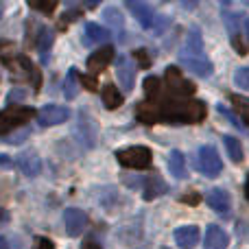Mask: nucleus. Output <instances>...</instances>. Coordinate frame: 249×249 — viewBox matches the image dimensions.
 <instances>
[{
	"instance_id": "obj_1",
	"label": "nucleus",
	"mask_w": 249,
	"mask_h": 249,
	"mask_svg": "<svg viewBox=\"0 0 249 249\" xmlns=\"http://www.w3.org/2000/svg\"><path fill=\"white\" fill-rule=\"evenodd\" d=\"M158 116L168 124H197L206 118L208 109L201 101H184V99H158Z\"/></svg>"
},
{
	"instance_id": "obj_2",
	"label": "nucleus",
	"mask_w": 249,
	"mask_h": 249,
	"mask_svg": "<svg viewBox=\"0 0 249 249\" xmlns=\"http://www.w3.org/2000/svg\"><path fill=\"white\" fill-rule=\"evenodd\" d=\"M127 9L138 18V22H140V24L144 26L146 31H155V33H162L164 26L168 24L166 18L160 16V13L155 11L151 4L140 2V0H127Z\"/></svg>"
},
{
	"instance_id": "obj_3",
	"label": "nucleus",
	"mask_w": 249,
	"mask_h": 249,
	"mask_svg": "<svg viewBox=\"0 0 249 249\" xmlns=\"http://www.w3.org/2000/svg\"><path fill=\"white\" fill-rule=\"evenodd\" d=\"M35 116V112L26 105H11V107L0 112V136H7L13 129L22 127V124L31 123V118Z\"/></svg>"
},
{
	"instance_id": "obj_4",
	"label": "nucleus",
	"mask_w": 249,
	"mask_h": 249,
	"mask_svg": "<svg viewBox=\"0 0 249 249\" xmlns=\"http://www.w3.org/2000/svg\"><path fill=\"white\" fill-rule=\"evenodd\" d=\"M164 83H166V90L171 92L173 99H184V96H193L195 94V83L188 81V79L184 77V72H181L179 68H175V66H168L166 72H164Z\"/></svg>"
},
{
	"instance_id": "obj_5",
	"label": "nucleus",
	"mask_w": 249,
	"mask_h": 249,
	"mask_svg": "<svg viewBox=\"0 0 249 249\" xmlns=\"http://www.w3.org/2000/svg\"><path fill=\"white\" fill-rule=\"evenodd\" d=\"M118 164L127 168H149L151 166V151L146 146H127V149L116 151Z\"/></svg>"
},
{
	"instance_id": "obj_6",
	"label": "nucleus",
	"mask_w": 249,
	"mask_h": 249,
	"mask_svg": "<svg viewBox=\"0 0 249 249\" xmlns=\"http://www.w3.org/2000/svg\"><path fill=\"white\" fill-rule=\"evenodd\" d=\"M197 166L199 171L206 177H216L221 171H223V162H221L219 153H216L214 146L206 144L199 149V158H197Z\"/></svg>"
},
{
	"instance_id": "obj_7",
	"label": "nucleus",
	"mask_w": 249,
	"mask_h": 249,
	"mask_svg": "<svg viewBox=\"0 0 249 249\" xmlns=\"http://www.w3.org/2000/svg\"><path fill=\"white\" fill-rule=\"evenodd\" d=\"M68 118H70V109L64 107V105H55V103L44 105L37 114V121L42 127H55V124L66 123Z\"/></svg>"
},
{
	"instance_id": "obj_8",
	"label": "nucleus",
	"mask_w": 249,
	"mask_h": 249,
	"mask_svg": "<svg viewBox=\"0 0 249 249\" xmlns=\"http://www.w3.org/2000/svg\"><path fill=\"white\" fill-rule=\"evenodd\" d=\"M86 225H88V216L83 210H79V208H66L64 210V228H66L68 236H79V234H83Z\"/></svg>"
},
{
	"instance_id": "obj_9",
	"label": "nucleus",
	"mask_w": 249,
	"mask_h": 249,
	"mask_svg": "<svg viewBox=\"0 0 249 249\" xmlns=\"http://www.w3.org/2000/svg\"><path fill=\"white\" fill-rule=\"evenodd\" d=\"M179 64L184 66V68H188L190 72H195L197 77H210L212 70H214V66H212L210 59H206V57H193V55H184V53H179Z\"/></svg>"
},
{
	"instance_id": "obj_10",
	"label": "nucleus",
	"mask_w": 249,
	"mask_h": 249,
	"mask_svg": "<svg viewBox=\"0 0 249 249\" xmlns=\"http://www.w3.org/2000/svg\"><path fill=\"white\" fill-rule=\"evenodd\" d=\"M206 201H208V206H210L212 210L216 212V214H221V216H228L230 214L232 199H230V195L225 193L223 188H212L210 193H208Z\"/></svg>"
},
{
	"instance_id": "obj_11",
	"label": "nucleus",
	"mask_w": 249,
	"mask_h": 249,
	"mask_svg": "<svg viewBox=\"0 0 249 249\" xmlns=\"http://www.w3.org/2000/svg\"><path fill=\"white\" fill-rule=\"evenodd\" d=\"M112 59H114V48L112 46H103V48L94 51L90 57H88V70H90L92 74H99V72H103V70L107 68Z\"/></svg>"
},
{
	"instance_id": "obj_12",
	"label": "nucleus",
	"mask_w": 249,
	"mask_h": 249,
	"mask_svg": "<svg viewBox=\"0 0 249 249\" xmlns=\"http://www.w3.org/2000/svg\"><path fill=\"white\" fill-rule=\"evenodd\" d=\"M230 245V236L223 228L219 225H208L206 228V236H203V247L206 249H228Z\"/></svg>"
},
{
	"instance_id": "obj_13",
	"label": "nucleus",
	"mask_w": 249,
	"mask_h": 249,
	"mask_svg": "<svg viewBox=\"0 0 249 249\" xmlns=\"http://www.w3.org/2000/svg\"><path fill=\"white\" fill-rule=\"evenodd\" d=\"M116 74H118V81H121L123 90L129 92L133 88V79H136V66L127 59L124 55H121L116 59Z\"/></svg>"
},
{
	"instance_id": "obj_14",
	"label": "nucleus",
	"mask_w": 249,
	"mask_h": 249,
	"mask_svg": "<svg viewBox=\"0 0 249 249\" xmlns=\"http://www.w3.org/2000/svg\"><path fill=\"white\" fill-rule=\"evenodd\" d=\"M16 164L20 166V171L24 173L26 177H37L39 171H42V162H39V158H37L35 151H26V153H22Z\"/></svg>"
},
{
	"instance_id": "obj_15",
	"label": "nucleus",
	"mask_w": 249,
	"mask_h": 249,
	"mask_svg": "<svg viewBox=\"0 0 249 249\" xmlns=\"http://www.w3.org/2000/svg\"><path fill=\"white\" fill-rule=\"evenodd\" d=\"M7 66L11 68V72H13V77H24V79H31V77H35L37 79V83H39V77H37V72H35V68H33V64H31L26 57H13V59H7Z\"/></svg>"
},
{
	"instance_id": "obj_16",
	"label": "nucleus",
	"mask_w": 249,
	"mask_h": 249,
	"mask_svg": "<svg viewBox=\"0 0 249 249\" xmlns=\"http://www.w3.org/2000/svg\"><path fill=\"white\" fill-rule=\"evenodd\" d=\"M175 243L181 249H193L199 243V228L197 225H184L175 230Z\"/></svg>"
},
{
	"instance_id": "obj_17",
	"label": "nucleus",
	"mask_w": 249,
	"mask_h": 249,
	"mask_svg": "<svg viewBox=\"0 0 249 249\" xmlns=\"http://www.w3.org/2000/svg\"><path fill=\"white\" fill-rule=\"evenodd\" d=\"M109 39V31L101 24H94V22H88L86 24V35H83V44L86 46H94V44L107 42Z\"/></svg>"
},
{
	"instance_id": "obj_18",
	"label": "nucleus",
	"mask_w": 249,
	"mask_h": 249,
	"mask_svg": "<svg viewBox=\"0 0 249 249\" xmlns=\"http://www.w3.org/2000/svg\"><path fill=\"white\" fill-rule=\"evenodd\" d=\"M136 118L142 124H158L160 116H158V105L153 101H142L136 107Z\"/></svg>"
},
{
	"instance_id": "obj_19",
	"label": "nucleus",
	"mask_w": 249,
	"mask_h": 249,
	"mask_svg": "<svg viewBox=\"0 0 249 249\" xmlns=\"http://www.w3.org/2000/svg\"><path fill=\"white\" fill-rule=\"evenodd\" d=\"M101 96H103V105L107 109H118L124 103V96L118 92V88L114 86V83H107V86H103V90H101Z\"/></svg>"
},
{
	"instance_id": "obj_20",
	"label": "nucleus",
	"mask_w": 249,
	"mask_h": 249,
	"mask_svg": "<svg viewBox=\"0 0 249 249\" xmlns=\"http://www.w3.org/2000/svg\"><path fill=\"white\" fill-rule=\"evenodd\" d=\"M53 39H55L53 31L46 29V26H39V31H37V51H39V57H42V64L48 61V51H51V46H53Z\"/></svg>"
},
{
	"instance_id": "obj_21",
	"label": "nucleus",
	"mask_w": 249,
	"mask_h": 249,
	"mask_svg": "<svg viewBox=\"0 0 249 249\" xmlns=\"http://www.w3.org/2000/svg\"><path fill=\"white\" fill-rule=\"evenodd\" d=\"M184 55H193V57H206L203 55V42L201 35H199V29H193L186 37V46H184Z\"/></svg>"
},
{
	"instance_id": "obj_22",
	"label": "nucleus",
	"mask_w": 249,
	"mask_h": 249,
	"mask_svg": "<svg viewBox=\"0 0 249 249\" xmlns=\"http://www.w3.org/2000/svg\"><path fill=\"white\" fill-rule=\"evenodd\" d=\"M168 171L177 179H184L186 177V158L181 151H171V155H168Z\"/></svg>"
},
{
	"instance_id": "obj_23",
	"label": "nucleus",
	"mask_w": 249,
	"mask_h": 249,
	"mask_svg": "<svg viewBox=\"0 0 249 249\" xmlns=\"http://www.w3.org/2000/svg\"><path fill=\"white\" fill-rule=\"evenodd\" d=\"M164 193H166V184L160 179V175H151L144 184V199L151 201V199L160 197V195H164Z\"/></svg>"
},
{
	"instance_id": "obj_24",
	"label": "nucleus",
	"mask_w": 249,
	"mask_h": 249,
	"mask_svg": "<svg viewBox=\"0 0 249 249\" xmlns=\"http://www.w3.org/2000/svg\"><path fill=\"white\" fill-rule=\"evenodd\" d=\"M223 144L228 149V155L232 158L234 164H241L243 162V146H241V140L234 136H223Z\"/></svg>"
},
{
	"instance_id": "obj_25",
	"label": "nucleus",
	"mask_w": 249,
	"mask_h": 249,
	"mask_svg": "<svg viewBox=\"0 0 249 249\" xmlns=\"http://www.w3.org/2000/svg\"><path fill=\"white\" fill-rule=\"evenodd\" d=\"M230 101H232V107L238 116L243 118V123L249 124V99L241 94H230Z\"/></svg>"
},
{
	"instance_id": "obj_26",
	"label": "nucleus",
	"mask_w": 249,
	"mask_h": 249,
	"mask_svg": "<svg viewBox=\"0 0 249 249\" xmlns=\"http://www.w3.org/2000/svg\"><path fill=\"white\" fill-rule=\"evenodd\" d=\"M77 94H79V88H77V68H70L68 74H66V81H64V96L68 101H72Z\"/></svg>"
},
{
	"instance_id": "obj_27",
	"label": "nucleus",
	"mask_w": 249,
	"mask_h": 249,
	"mask_svg": "<svg viewBox=\"0 0 249 249\" xmlns=\"http://www.w3.org/2000/svg\"><path fill=\"white\" fill-rule=\"evenodd\" d=\"M144 92L149 96V101L162 99V81L158 77H146L144 79Z\"/></svg>"
},
{
	"instance_id": "obj_28",
	"label": "nucleus",
	"mask_w": 249,
	"mask_h": 249,
	"mask_svg": "<svg viewBox=\"0 0 249 249\" xmlns=\"http://www.w3.org/2000/svg\"><path fill=\"white\" fill-rule=\"evenodd\" d=\"M103 18L109 26H114V29H123L124 26V18H123V13L118 11V7H107L103 11Z\"/></svg>"
},
{
	"instance_id": "obj_29",
	"label": "nucleus",
	"mask_w": 249,
	"mask_h": 249,
	"mask_svg": "<svg viewBox=\"0 0 249 249\" xmlns=\"http://www.w3.org/2000/svg\"><path fill=\"white\" fill-rule=\"evenodd\" d=\"M223 20H225V26H228V31H230V37L241 35V33H238V26H241V16H238V13L225 11L223 13Z\"/></svg>"
},
{
	"instance_id": "obj_30",
	"label": "nucleus",
	"mask_w": 249,
	"mask_h": 249,
	"mask_svg": "<svg viewBox=\"0 0 249 249\" xmlns=\"http://www.w3.org/2000/svg\"><path fill=\"white\" fill-rule=\"evenodd\" d=\"M234 83H236L241 90H249V68H238L234 72Z\"/></svg>"
},
{
	"instance_id": "obj_31",
	"label": "nucleus",
	"mask_w": 249,
	"mask_h": 249,
	"mask_svg": "<svg viewBox=\"0 0 249 249\" xmlns=\"http://www.w3.org/2000/svg\"><path fill=\"white\" fill-rule=\"evenodd\" d=\"M29 7L31 9H37V11H44V13H51V11H55L57 2H55V0H53V2H31V0H29Z\"/></svg>"
},
{
	"instance_id": "obj_32",
	"label": "nucleus",
	"mask_w": 249,
	"mask_h": 249,
	"mask_svg": "<svg viewBox=\"0 0 249 249\" xmlns=\"http://www.w3.org/2000/svg\"><path fill=\"white\" fill-rule=\"evenodd\" d=\"M133 57H136V59H138V64H140L142 68H149V64H151L149 51H144V48H140V51H136V53H133Z\"/></svg>"
},
{
	"instance_id": "obj_33",
	"label": "nucleus",
	"mask_w": 249,
	"mask_h": 249,
	"mask_svg": "<svg viewBox=\"0 0 249 249\" xmlns=\"http://www.w3.org/2000/svg\"><path fill=\"white\" fill-rule=\"evenodd\" d=\"M81 86L86 88V90H90V92H94L96 88H99V83H96V77L94 74H86V77L81 79Z\"/></svg>"
},
{
	"instance_id": "obj_34",
	"label": "nucleus",
	"mask_w": 249,
	"mask_h": 249,
	"mask_svg": "<svg viewBox=\"0 0 249 249\" xmlns=\"http://www.w3.org/2000/svg\"><path fill=\"white\" fill-rule=\"evenodd\" d=\"M230 39H232V46L236 48L238 55H247V46H245V42L241 39V35H234V37H230Z\"/></svg>"
},
{
	"instance_id": "obj_35",
	"label": "nucleus",
	"mask_w": 249,
	"mask_h": 249,
	"mask_svg": "<svg viewBox=\"0 0 249 249\" xmlns=\"http://www.w3.org/2000/svg\"><path fill=\"white\" fill-rule=\"evenodd\" d=\"M181 201H184V203H190V206H197V203L201 201V197H199L197 193H193V195H184V197H181Z\"/></svg>"
},
{
	"instance_id": "obj_36",
	"label": "nucleus",
	"mask_w": 249,
	"mask_h": 249,
	"mask_svg": "<svg viewBox=\"0 0 249 249\" xmlns=\"http://www.w3.org/2000/svg\"><path fill=\"white\" fill-rule=\"evenodd\" d=\"M0 55H13V44L11 42H0Z\"/></svg>"
},
{
	"instance_id": "obj_37",
	"label": "nucleus",
	"mask_w": 249,
	"mask_h": 249,
	"mask_svg": "<svg viewBox=\"0 0 249 249\" xmlns=\"http://www.w3.org/2000/svg\"><path fill=\"white\" fill-rule=\"evenodd\" d=\"M35 249H55V245H53V241H48V238H37V247Z\"/></svg>"
},
{
	"instance_id": "obj_38",
	"label": "nucleus",
	"mask_w": 249,
	"mask_h": 249,
	"mask_svg": "<svg viewBox=\"0 0 249 249\" xmlns=\"http://www.w3.org/2000/svg\"><path fill=\"white\" fill-rule=\"evenodd\" d=\"M13 160H9V155H4V153H0V166H4V168H11L13 166Z\"/></svg>"
},
{
	"instance_id": "obj_39",
	"label": "nucleus",
	"mask_w": 249,
	"mask_h": 249,
	"mask_svg": "<svg viewBox=\"0 0 249 249\" xmlns=\"http://www.w3.org/2000/svg\"><path fill=\"white\" fill-rule=\"evenodd\" d=\"M22 96H24V92H22V90H16V92H11V94H9V101H13V99H22Z\"/></svg>"
},
{
	"instance_id": "obj_40",
	"label": "nucleus",
	"mask_w": 249,
	"mask_h": 249,
	"mask_svg": "<svg viewBox=\"0 0 249 249\" xmlns=\"http://www.w3.org/2000/svg\"><path fill=\"white\" fill-rule=\"evenodd\" d=\"M81 249H103L101 245H96V243H83Z\"/></svg>"
},
{
	"instance_id": "obj_41",
	"label": "nucleus",
	"mask_w": 249,
	"mask_h": 249,
	"mask_svg": "<svg viewBox=\"0 0 249 249\" xmlns=\"http://www.w3.org/2000/svg\"><path fill=\"white\" fill-rule=\"evenodd\" d=\"M4 247H7V241H4V238L0 236V249H4Z\"/></svg>"
},
{
	"instance_id": "obj_42",
	"label": "nucleus",
	"mask_w": 249,
	"mask_h": 249,
	"mask_svg": "<svg viewBox=\"0 0 249 249\" xmlns=\"http://www.w3.org/2000/svg\"><path fill=\"white\" fill-rule=\"evenodd\" d=\"M245 31H247V39H249V18L245 20Z\"/></svg>"
},
{
	"instance_id": "obj_43",
	"label": "nucleus",
	"mask_w": 249,
	"mask_h": 249,
	"mask_svg": "<svg viewBox=\"0 0 249 249\" xmlns=\"http://www.w3.org/2000/svg\"><path fill=\"white\" fill-rule=\"evenodd\" d=\"M2 13H4V4L0 2V20H2Z\"/></svg>"
},
{
	"instance_id": "obj_44",
	"label": "nucleus",
	"mask_w": 249,
	"mask_h": 249,
	"mask_svg": "<svg viewBox=\"0 0 249 249\" xmlns=\"http://www.w3.org/2000/svg\"><path fill=\"white\" fill-rule=\"evenodd\" d=\"M245 193H247V199H249V177H247V186H245Z\"/></svg>"
}]
</instances>
